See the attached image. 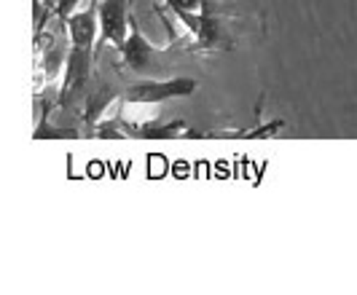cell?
I'll return each mask as SVG.
<instances>
[{
  "label": "cell",
  "instance_id": "obj_1",
  "mask_svg": "<svg viewBox=\"0 0 357 295\" xmlns=\"http://www.w3.org/2000/svg\"><path fill=\"white\" fill-rule=\"evenodd\" d=\"M121 68L140 78H169L172 75V56L167 49H156L143 35L137 19H129V35L121 49Z\"/></svg>",
  "mask_w": 357,
  "mask_h": 295
},
{
  "label": "cell",
  "instance_id": "obj_2",
  "mask_svg": "<svg viewBox=\"0 0 357 295\" xmlns=\"http://www.w3.org/2000/svg\"><path fill=\"white\" fill-rule=\"evenodd\" d=\"M199 89L197 78L169 75V78H143L129 84L124 91L126 105H164L169 100H188Z\"/></svg>",
  "mask_w": 357,
  "mask_h": 295
},
{
  "label": "cell",
  "instance_id": "obj_3",
  "mask_svg": "<svg viewBox=\"0 0 357 295\" xmlns=\"http://www.w3.org/2000/svg\"><path fill=\"white\" fill-rule=\"evenodd\" d=\"M132 0H100L97 11H100V40L97 49L113 46L116 52H121L129 35V19H132Z\"/></svg>",
  "mask_w": 357,
  "mask_h": 295
},
{
  "label": "cell",
  "instance_id": "obj_4",
  "mask_svg": "<svg viewBox=\"0 0 357 295\" xmlns=\"http://www.w3.org/2000/svg\"><path fill=\"white\" fill-rule=\"evenodd\" d=\"M100 0H91L89 8L73 11L65 19V27L70 35V46H81V49H94L97 52V40H100V11H97Z\"/></svg>",
  "mask_w": 357,
  "mask_h": 295
},
{
  "label": "cell",
  "instance_id": "obj_5",
  "mask_svg": "<svg viewBox=\"0 0 357 295\" xmlns=\"http://www.w3.org/2000/svg\"><path fill=\"white\" fill-rule=\"evenodd\" d=\"M78 3H81V0H56V19L65 22V19L78 8Z\"/></svg>",
  "mask_w": 357,
  "mask_h": 295
},
{
  "label": "cell",
  "instance_id": "obj_6",
  "mask_svg": "<svg viewBox=\"0 0 357 295\" xmlns=\"http://www.w3.org/2000/svg\"><path fill=\"white\" fill-rule=\"evenodd\" d=\"M132 3H135V0H132Z\"/></svg>",
  "mask_w": 357,
  "mask_h": 295
}]
</instances>
